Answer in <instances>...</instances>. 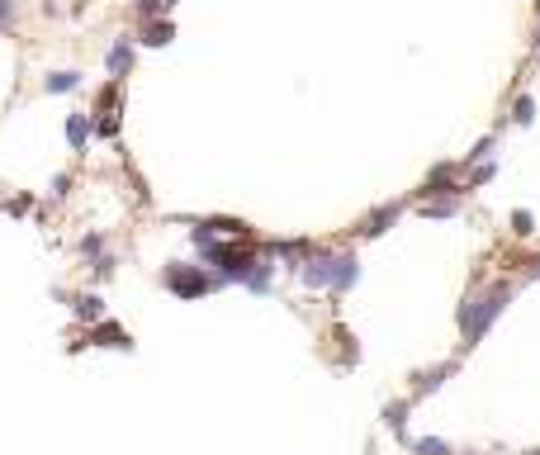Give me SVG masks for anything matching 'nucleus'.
Returning a JSON list of instances; mask_svg holds the SVG:
<instances>
[{
  "instance_id": "f257e3e1",
  "label": "nucleus",
  "mask_w": 540,
  "mask_h": 455,
  "mask_svg": "<svg viewBox=\"0 0 540 455\" xmlns=\"http://www.w3.org/2000/svg\"><path fill=\"white\" fill-rule=\"evenodd\" d=\"M512 303V284L508 280H498V284H488V290H475V294H465L460 303V313H455V323H460V337H465V346H479L488 328L502 318V309Z\"/></svg>"
},
{
  "instance_id": "f03ea898",
  "label": "nucleus",
  "mask_w": 540,
  "mask_h": 455,
  "mask_svg": "<svg viewBox=\"0 0 540 455\" xmlns=\"http://www.w3.org/2000/svg\"><path fill=\"white\" fill-rule=\"evenodd\" d=\"M294 276L309 284V290L346 294V290H356V280H361V261H356V251H313Z\"/></svg>"
},
{
  "instance_id": "7ed1b4c3",
  "label": "nucleus",
  "mask_w": 540,
  "mask_h": 455,
  "mask_svg": "<svg viewBox=\"0 0 540 455\" xmlns=\"http://www.w3.org/2000/svg\"><path fill=\"white\" fill-rule=\"evenodd\" d=\"M161 280H166V290H171L176 299H205V294H213L218 284H223L218 276H209L205 266H185V261H171Z\"/></svg>"
},
{
  "instance_id": "20e7f679",
  "label": "nucleus",
  "mask_w": 540,
  "mask_h": 455,
  "mask_svg": "<svg viewBox=\"0 0 540 455\" xmlns=\"http://www.w3.org/2000/svg\"><path fill=\"white\" fill-rule=\"evenodd\" d=\"M95 138H119V86H105V91H100Z\"/></svg>"
},
{
  "instance_id": "39448f33",
  "label": "nucleus",
  "mask_w": 540,
  "mask_h": 455,
  "mask_svg": "<svg viewBox=\"0 0 540 455\" xmlns=\"http://www.w3.org/2000/svg\"><path fill=\"white\" fill-rule=\"evenodd\" d=\"M450 375H455V361H441V365H431V370H417V375H413V398L436 394Z\"/></svg>"
},
{
  "instance_id": "423d86ee",
  "label": "nucleus",
  "mask_w": 540,
  "mask_h": 455,
  "mask_svg": "<svg viewBox=\"0 0 540 455\" xmlns=\"http://www.w3.org/2000/svg\"><path fill=\"white\" fill-rule=\"evenodd\" d=\"M398 214H403V205H398V199H394V205L370 209V214L361 218V238H379V232H389V228L398 223Z\"/></svg>"
},
{
  "instance_id": "0eeeda50",
  "label": "nucleus",
  "mask_w": 540,
  "mask_h": 455,
  "mask_svg": "<svg viewBox=\"0 0 540 455\" xmlns=\"http://www.w3.org/2000/svg\"><path fill=\"white\" fill-rule=\"evenodd\" d=\"M105 66H109V76H128L133 72V39H128V33H119V39L109 43Z\"/></svg>"
},
{
  "instance_id": "6e6552de",
  "label": "nucleus",
  "mask_w": 540,
  "mask_h": 455,
  "mask_svg": "<svg viewBox=\"0 0 540 455\" xmlns=\"http://www.w3.org/2000/svg\"><path fill=\"white\" fill-rule=\"evenodd\" d=\"M195 228L213 232V238H251V223H242V218H223V214H213V218H199Z\"/></svg>"
},
{
  "instance_id": "1a4fd4ad",
  "label": "nucleus",
  "mask_w": 540,
  "mask_h": 455,
  "mask_svg": "<svg viewBox=\"0 0 540 455\" xmlns=\"http://www.w3.org/2000/svg\"><path fill=\"white\" fill-rule=\"evenodd\" d=\"M86 342H95V346H114V351H133V337H128L119 323H95Z\"/></svg>"
},
{
  "instance_id": "9d476101",
  "label": "nucleus",
  "mask_w": 540,
  "mask_h": 455,
  "mask_svg": "<svg viewBox=\"0 0 540 455\" xmlns=\"http://www.w3.org/2000/svg\"><path fill=\"white\" fill-rule=\"evenodd\" d=\"M91 133H95V114H66V143H72V152H86L91 143Z\"/></svg>"
},
{
  "instance_id": "9b49d317",
  "label": "nucleus",
  "mask_w": 540,
  "mask_h": 455,
  "mask_svg": "<svg viewBox=\"0 0 540 455\" xmlns=\"http://www.w3.org/2000/svg\"><path fill=\"white\" fill-rule=\"evenodd\" d=\"M408 408H413V398H394L389 408H384V427H389L403 446L413 442V436H408Z\"/></svg>"
},
{
  "instance_id": "f8f14e48",
  "label": "nucleus",
  "mask_w": 540,
  "mask_h": 455,
  "mask_svg": "<svg viewBox=\"0 0 540 455\" xmlns=\"http://www.w3.org/2000/svg\"><path fill=\"white\" fill-rule=\"evenodd\" d=\"M460 205H465V195H441V199H422L417 214L422 218H455V214H460Z\"/></svg>"
},
{
  "instance_id": "ddd939ff",
  "label": "nucleus",
  "mask_w": 540,
  "mask_h": 455,
  "mask_svg": "<svg viewBox=\"0 0 540 455\" xmlns=\"http://www.w3.org/2000/svg\"><path fill=\"white\" fill-rule=\"evenodd\" d=\"M72 313L81 318V323H105V299H100V294H76L72 299Z\"/></svg>"
},
{
  "instance_id": "4468645a",
  "label": "nucleus",
  "mask_w": 540,
  "mask_h": 455,
  "mask_svg": "<svg viewBox=\"0 0 540 455\" xmlns=\"http://www.w3.org/2000/svg\"><path fill=\"white\" fill-rule=\"evenodd\" d=\"M176 39V24L171 20H152V24H143V48H166V43H171Z\"/></svg>"
},
{
  "instance_id": "2eb2a0df",
  "label": "nucleus",
  "mask_w": 540,
  "mask_h": 455,
  "mask_svg": "<svg viewBox=\"0 0 540 455\" xmlns=\"http://www.w3.org/2000/svg\"><path fill=\"white\" fill-rule=\"evenodd\" d=\"M43 91H48V95L81 91V72H48V76H43Z\"/></svg>"
},
{
  "instance_id": "dca6fc26",
  "label": "nucleus",
  "mask_w": 540,
  "mask_h": 455,
  "mask_svg": "<svg viewBox=\"0 0 540 455\" xmlns=\"http://www.w3.org/2000/svg\"><path fill=\"white\" fill-rule=\"evenodd\" d=\"M270 280H275V261L261 257V266H257V271H251V280H247V290H251V294H266Z\"/></svg>"
},
{
  "instance_id": "f3484780",
  "label": "nucleus",
  "mask_w": 540,
  "mask_h": 455,
  "mask_svg": "<svg viewBox=\"0 0 540 455\" xmlns=\"http://www.w3.org/2000/svg\"><path fill=\"white\" fill-rule=\"evenodd\" d=\"M413 455H455L450 442H441V436H417V442H408Z\"/></svg>"
},
{
  "instance_id": "a211bd4d",
  "label": "nucleus",
  "mask_w": 540,
  "mask_h": 455,
  "mask_svg": "<svg viewBox=\"0 0 540 455\" xmlns=\"http://www.w3.org/2000/svg\"><path fill=\"white\" fill-rule=\"evenodd\" d=\"M508 119H512L517 128H527V124L536 119V100H531V95H517V100H512V114H508Z\"/></svg>"
},
{
  "instance_id": "6ab92c4d",
  "label": "nucleus",
  "mask_w": 540,
  "mask_h": 455,
  "mask_svg": "<svg viewBox=\"0 0 540 455\" xmlns=\"http://www.w3.org/2000/svg\"><path fill=\"white\" fill-rule=\"evenodd\" d=\"M493 147H498V138L488 133V138H479L475 147H469V157H465V166H479V162H493Z\"/></svg>"
},
{
  "instance_id": "aec40b11",
  "label": "nucleus",
  "mask_w": 540,
  "mask_h": 455,
  "mask_svg": "<svg viewBox=\"0 0 540 455\" xmlns=\"http://www.w3.org/2000/svg\"><path fill=\"white\" fill-rule=\"evenodd\" d=\"M531 232H536L531 209H517V214H512V238H531Z\"/></svg>"
},
{
  "instance_id": "412c9836",
  "label": "nucleus",
  "mask_w": 540,
  "mask_h": 455,
  "mask_svg": "<svg viewBox=\"0 0 540 455\" xmlns=\"http://www.w3.org/2000/svg\"><path fill=\"white\" fill-rule=\"evenodd\" d=\"M493 171H498L493 162H479V166H469V180H465V190H475V185H483V180H493Z\"/></svg>"
},
{
  "instance_id": "4be33fe9",
  "label": "nucleus",
  "mask_w": 540,
  "mask_h": 455,
  "mask_svg": "<svg viewBox=\"0 0 540 455\" xmlns=\"http://www.w3.org/2000/svg\"><path fill=\"white\" fill-rule=\"evenodd\" d=\"M100 247H105V232H86V238L76 242L81 257H95V261H100Z\"/></svg>"
},
{
  "instance_id": "5701e85b",
  "label": "nucleus",
  "mask_w": 540,
  "mask_h": 455,
  "mask_svg": "<svg viewBox=\"0 0 540 455\" xmlns=\"http://www.w3.org/2000/svg\"><path fill=\"white\" fill-rule=\"evenodd\" d=\"M161 10H166V0H138V20H143V24H152Z\"/></svg>"
},
{
  "instance_id": "b1692460",
  "label": "nucleus",
  "mask_w": 540,
  "mask_h": 455,
  "mask_svg": "<svg viewBox=\"0 0 540 455\" xmlns=\"http://www.w3.org/2000/svg\"><path fill=\"white\" fill-rule=\"evenodd\" d=\"M14 24V0H0V33Z\"/></svg>"
},
{
  "instance_id": "393cba45",
  "label": "nucleus",
  "mask_w": 540,
  "mask_h": 455,
  "mask_svg": "<svg viewBox=\"0 0 540 455\" xmlns=\"http://www.w3.org/2000/svg\"><path fill=\"white\" fill-rule=\"evenodd\" d=\"M527 280H540V257H531V266H527Z\"/></svg>"
},
{
  "instance_id": "a878e982",
  "label": "nucleus",
  "mask_w": 540,
  "mask_h": 455,
  "mask_svg": "<svg viewBox=\"0 0 540 455\" xmlns=\"http://www.w3.org/2000/svg\"><path fill=\"white\" fill-rule=\"evenodd\" d=\"M536 57H540V39H536Z\"/></svg>"
},
{
  "instance_id": "bb28decb",
  "label": "nucleus",
  "mask_w": 540,
  "mask_h": 455,
  "mask_svg": "<svg viewBox=\"0 0 540 455\" xmlns=\"http://www.w3.org/2000/svg\"><path fill=\"white\" fill-rule=\"evenodd\" d=\"M479 455H488V451H479Z\"/></svg>"
}]
</instances>
